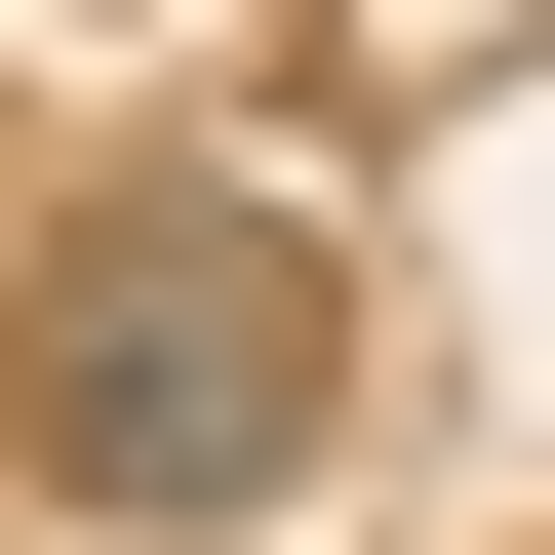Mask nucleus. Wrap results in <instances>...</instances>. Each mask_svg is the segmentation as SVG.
Masks as SVG:
<instances>
[{"label":"nucleus","instance_id":"obj_1","mask_svg":"<svg viewBox=\"0 0 555 555\" xmlns=\"http://www.w3.org/2000/svg\"><path fill=\"white\" fill-rule=\"evenodd\" d=\"M318 437H358V318H318L278 198H80V238H40V318H0V476H40L80 555H238Z\"/></svg>","mask_w":555,"mask_h":555}]
</instances>
